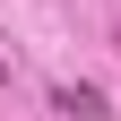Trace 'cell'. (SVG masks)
<instances>
[{
	"label": "cell",
	"instance_id": "obj_2",
	"mask_svg": "<svg viewBox=\"0 0 121 121\" xmlns=\"http://www.w3.org/2000/svg\"><path fill=\"white\" fill-rule=\"evenodd\" d=\"M0 78H9V60H0Z\"/></svg>",
	"mask_w": 121,
	"mask_h": 121
},
{
	"label": "cell",
	"instance_id": "obj_1",
	"mask_svg": "<svg viewBox=\"0 0 121 121\" xmlns=\"http://www.w3.org/2000/svg\"><path fill=\"white\" fill-rule=\"evenodd\" d=\"M52 104L69 121H112V104H104V86H52Z\"/></svg>",
	"mask_w": 121,
	"mask_h": 121
}]
</instances>
